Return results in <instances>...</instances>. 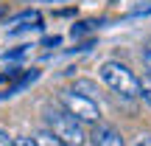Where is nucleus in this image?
Instances as JSON below:
<instances>
[{"instance_id":"nucleus-5","label":"nucleus","mask_w":151,"mask_h":146,"mask_svg":"<svg viewBox=\"0 0 151 146\" xmlns=\"http://www.w3.org/2000/svg\"><path fill=\"white\" fill-rule=\"evenodd\" d=\"M34 143H37V146H65V143L59 141V138H53V135H50L48 129L37 132V138H34Z\"/></svg>"},{"instance_id":"nucleus-10","label":"nucleus","mask_w":151,"mask_h":146,"mask_svg":"<svg viewBox=\"0 0 151 146\" xmlns=\"http://www.w3.org/2000/svg\"><path fill=\"white\" fill-rule=\"evenodd\" d=\"M137 146H151V138H140V141H137Z\"/></svg>"},{"instance_id":"nucleus-1","label":"nucleus","mask_w":151,"mask_h":146,"mask_svg":"<svg viewBox=\"0 0 151 146\" xmlns=\"http://www.w3.org/2000/svg\"><path fill=\"white\" fill-rule=\"evenodd\" d=\"M45 118H48V132L53 138H59L65 146H81V143L87 141L81 124L67 113V110H48Z\"/></svg>"},{"instance_id":"nucleus-2","label":"nucleus","mask_w":151,"mask_h":146,"mask_svg":"<svg viewBox=\"0 0 151 146\" xmlns=\"http://www.w3.org/2000/svg\"><path fill=\"white\" fill-rule=\"evenodd\" d=\"M101 79L106 81L115 93H120V96H126V98H137L140 96V81H137V76L132 73L123 62H104L101 65Z\"/></svg>"},{"instance_id":"nucleus-4","label":"nucleus","mask_w":151,"mask_h":146,"mask_svg":"<svg viewBox=\"0 0 151 146\" xmlns=\"http://www.w3.org/2000/svg\"><path fill=\"white\" fill-rule=\"evenodd\" d=\"M90 138H92V146H126L123 135L109 124H95Z\"/></svg>"},{"instance_id":"nucleus-6","label":"nucleus","mask_w":151,"mask_h":146,"mask_svg":"<svg viewBox=\"0 0 151 146\" xmlns=\"http://www.w3.org/2000/svg\"><path fill=\"white\" fill-rule=\"evenodd\" d=\"M137 81H140V96L151 104V73H143V79H137Z\"/></svg>"},{"instance_id":"nucleus-11","label":"nucleus","mask_w":151,"mask_h":146,"mask_svg":"<svg viewBox=\"0 0 151 146\" xmlns=\"http://www.w3.org/2000/svg\"><path fill=\"white\" fill-rule=\"evenodd\" d=\"M0 14H3V9H0Z\"/></svg>"},{"instance_id":"nucleus-3","label":"nucleus","mask_w":151,"mask_h":146,"mask_svg":"<svg viewBox=\"0 0 151 146\" xmlns=\"http://www.w3.org/2000/svg\"><path fill=\"white\" fill-rule=\"evenodd\" d=\"M62 104L67 107V113H70L78 124H98V118H101V110H98L95 98H87V96H81V93H76V90L62 93Z\"/></svg>"},{"instance_id":"nucleus-9","label":"nucleus","mask_w":151,"mask_h":146,"mask_svg":"<svg viewBox=\"0 0 151 146\" xmlns=\"http://www.w3.org/2000/svg\"><path fill=\"white\" fill-rule=\"evenodd\" d=\"M143 62H146V68H148V73H151V51H146V54H143Z\"/></svg>"},{"instance_id":"nucleus-7","label":"nucleus","mask_w":151,"mask_h":146,"mask_svg":"<svg viewBox=\"0 0 151 146\" xmlns=\"http://www.w3.org/2000/svg\"><path fill=\"white\" fill-rule=\"evenodd\" d=\"M11 146H37L34 138H11Z\"/></svg>"},{"instance_id":"nucleus-8","label":"nucleus","mask_w":151,"mask_h":146,"mask_svg":"<svg viewBox=\"0 0 151 146\" xmlns=\"http://www.w3.org/2000/svg\"><path fill=\"white\" fill-rule=\"evenodd\" d=\"M0 146H11V138H9V132H3V129H0Z\"/></svg>"}]
</instances>
